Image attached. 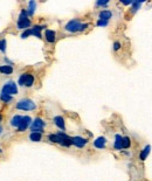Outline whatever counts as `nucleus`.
Listing matches in <instances>:
<instances>
[{
	"label": "nucleus",
	"mask_w": 152,
	"mask_h": 181,
	"mask_svg": "<svg viewBox=\"0 0 152 181\" xmlns=\"http://www.w3.org/2000/svg\"><path fill=\"white\" fill-rule=\"evenodd\" d=\"M21 120H22V116L17 115V116L12 117V119H11V125L13 127H17V129H18L19 125H20V123H21Z\"/></svg>",
	"instance_id": "nucleus-16"
},
{
	"label": "nucleus",
	"mask_w": 152,
	"mask_h": 181,
	"mask_svg": "<svg viewBox=\"0 0 152 181\" xmlns=\"http://www.w3.org/2000/svg\"><path fill=\"white\" fill-rule=\"evenodd\" d=\"M143 5V1H134V4H132V8H131V11H132V13H136L138 9L141 8V6Z\"/></svg>",
	"instance_id": "nucleus-22"
},
{
	"label": "nucleus",
	"mask_w": 152,
	"mask_h": 181,
	"mask_svg": "<svg viewBox=\"0 0 152 181\" xmlns=\"http://www.w3.org/2000/svg\"><path fill=\"white\" fill-rule=\"evenodd\" d=\"M35 8H36V2L35 1H29L28 2V11H27V14L28 15H33L35 13Z\"/></svg>",
	"instance_id": "nucleus-17"
},
{
	"label": "nucleus",
	"mask_w": 152,
	"mask_h": 181,
	"mask_svg": "<svg viewBox=\"0 0 152 181\" xmlns=\"http://www.w3.org/2000/svg\"><path fill=\"white\" fill-rule=\"evenodd\" d=\"M45 37L47 42L53 43V42H55V40H56V33H55L54 30H52V29H46Z\"/></svg>",
	"instance_id": "nucleus-10"
},
{
	"label": "nucleus",
	"mask_w": 152,
	"mask_h": 181,
	"mask_svg": "<svg viewBox=\"0 0 152 181\" xmlns=\"http://www.w3.org/2000/svg\"><path fill=\"white\" fill-rule=\"evenodd\" d=\"M121 48V43L119 42H115L114 43V50H118Z\"/></svg>",
	"instance_id": "nucleus-28"
},
{
	"label": "nucleus",
	"mask_w": 152,
	"mask_h": 181,
	"mask_svg": "<svg viewBox=\"0 0 152 181\" xmlns=\"http://www.w3.org/2000/svg\"><path fill=\"white\" fill-rule=\"evenodd\" d=\"M45 126H46V123L41 118H35V119L32 122V124H31V131H32V132H37V133H42Z\"/></svg>",
	"instance_id": "nucleus-6"
},
{
	"label": "nucleus",
	"mask_w": 152,
	"mask_h": 181,
	"mask_svg": "<svg viewBox=\"0 0 152 181\" xmlns=\"http://www.w3.org/2000/svg\"><path fill=\"white\" fill-rule=\"evenodd\" d=\"M0 72L1 74H4V75H11L12 72H13V68L11 67V65H1L0 67Z\"/></svg>",
	"instance_id": "nucleus-18"
},
{
	"label": "nucleus",
	"mask_w": 152,
	"mask_h": 181,
	"mask_svg": "<svg viewBox=\"0 0 152 181\" xmlns=\"http://www.w3.org/2000/svg\"><path fill=\"white\" fill-rule=\"evenodd\" d=\"M131 146V139L129 137H123L122 139V150L123 148H129Z\"/></svg>",
	"instance_id": "nucleus-20"
},
{
	"label": "nucleus",
	"mask_w": 152,
	"mask_h": 181,
	"mask_svg": "<svg viewBox=\"0 0 152 181\" xmlns=\"http://www.w3.org/2000/svg\"><path fill=\"white\" fill-rule=\"evenodd\" d=\"M0 100H2V102H5V103H8L12 100V96H9V95H6V94H0Z\"/></svg>",
	"instance_id": "nucleus-23"
},
{
	"label": "nucleus",
	"mask_w": 152,
	"mask_h": 181,
	"mask_svg": "<svg viewBox=\"0 0 152 181\" xmlns=\"http://www.w3.org/2000/svg\"><path fill=\"white\" fill-rule=\"evenodd\" d=\"M54 124L59 127L60 130L66 131V123H64L63 117H61V116H56V117H54Z\"/></svg>",
	"instance_id": "nucleus-11"
},
{
	"label": "nucleus",
	"mask_w": 152,
	"mask_h": 181,
	"mask_svg": "<svg viewBox=\"0 0 152 181\" xmlns=\"http://www.w3.org/2000/svg\"><path fill=\"white\" fill-rule=\"evenodd\" d=\"M5 50H6V40L2 39V40H0V52L5 53Z\"/></svg>",
	"instance_id": "nucleus-24"
},
{
	"label": "nucleus",
	"mask_w": 152,
	"mask_h": 181,
	"mask_svg": "<svg viewBox=\"0 0 152 181\" xmlns=\"http://www.w3.org/2000/svg\"><path fill=\"white\" fill-rule=\"evenodd\" d=\"M48 139L52 141V143H56V144H60V137L57 133H54V135H49Z\"/></svg>",
	"instance_id": "nucleus-21"
},
{
	"label": "nucleus",
	"mask_w": 152,
	"mask_h": 181,
	"mask_svg": "<svg viewBox=\"0 0 152 181\" xmlns=\"http://www.w3.org/2000/svg\"><path fill=\"white\" fill-rule=\"evenodd\" d=\"M19 29H28V27H31V20L27 18V11H21L20 17L18 19V24H17Z\"/></svg>",
	"instance_id": "nucleus-3"
},
{
	"label": "nucleus",
	"mask_w": 152,
	"mask_h": 181,
	"mask_svg": "<svg viewBox=\"0 0 152 181\" xmlns=\"http://www.w3.org/2000/svg\"><path fill=\"white\" fill-rule=\"evenodd\" d=\"M109 4L108 0H104V1H96V6H107Z\"/></svg>",
	"instance_id": "nucleus-27"
},
{
	"label": "nucleus",
	"mask_w": 152,
	"mask_h": 181,
	"mask_svg": "<svg viewBox=\"0 0 152 181\" xmlns=\"http://www.w3.org/2000/svg\"><path fill=\"white\" fill-rule=\"evenodd\" d=\"M122 139H123V137L121 135L115 136V141H114V148L115 150H122Z\"/></svg>",
	"instance_id": "nucleus-15"
},
{
	"label": "nucleus",
	"mask_w": 152,
	"mask_h": 181,
	"mask_svg": "<svg viewBox=\"0 0 152 181\" xmlns=\"http://www.w3.org/2000/svg\"><path fill=\"white\" fill-rule=\"evenodd\" d=\"M1 132H2V127L0 126V133H1Z\"/></svg>",
	"instance_id": "nucleus-30"
},
{
	"label": "nucleus",
	"mask_w": 152,
	"mask_h": 181,
	"mask_svg": "<svg viewBox=\"0 0 152 181\" xmlns=\"http://www.w3.org/2000/svg\"><path fill=\"white\" fill-rule=\"evenodd\" d=\"M1 92H2V94H6V95H9V96L17 95V94H18V87H17V84H15L14 82L8 81L2 85Z\"/></svg>",
	"instance_id": "nucleus-5"
},
{
	"label": "nucleus",
	"mask_w": 152,
	"mask_h": 181,
	"mask_svg": "<svg viewBox=\"0 0 152 181\" xmlns=\"http://www.w3.org/2000/svg\"><path fill=\"white\" fill-rule=\"evenodd\" d=\"M105 145H107V139L104 137H99L94 140V146L99 150H103L105 148Z\"/></svg>",
	"instance_id": "nucleus-9"
},
{
	"label": "nucleus",
	"mask_w": 152,
	"mask_h": 181,
	"mask_svg": "<svg viewBox=\"0 0 152 181\" xmlns=\"http://www.w3.org/2000/svg\"><path fill=\"white\" fill-rule=\"evenodd\" d=\"M87 143H88V140H87L86 138H83V137L76 136L72 138V145H74V146L77 147V148L84 147V146L87 145Z\"/></svg>",
	"instance_id": "nucleus-7"
},
{
	"label": "nucleus",
	"mask_w": 152,
	"mask_h": 181,
	"mask_svg": "<svg viewBox=\"0 0 152 181\" xmlns=\"http://www.w3.org/2000/svg\"><path fill=\"white\" fill-rule=\"evenodd\" d=\"M0 122H1V116H0Z\"/></svg>",
	"instance_id": "nucleus-32"
},
{
	"label": "nucleus",
	"mask_w": 152,
	"mask_h": 181,
	"mask_svg": "<svg viewBox=\"0 0 152 181\" xmlns=\"http://www.w3.org/2000/svg\"><path fill=\"white\" fill-rule=\"evenodd\" d=\"M121 2H122L123 5H132V4H134V1H131V0H128V1H124V0H122Z\"/></svg>",
	"instance_id": "nucleus-29"
},
{
	"label": "nucleus",
	"mask_w": 152,
	"mask_h": 181,
	"mask_svg": "<svg viewBox=\"0 0 152 181\" xmlns=\"http://www.w3.org/2000/svg\"><path fill=\"white\" fill-rule=\"evenodd\" d=\"M31 124H32V118L29 117V116H24V117H22V120H21V123H20V125H19L18 127V131L19 132L25 131Z\"/></svg>",
	"instance_id": "nucleus-8"
},
{
	"label": "nucleus",
	"mask_w": 152,
	"mask_h": 181,
	"mask_svg": "<svg viewBox=\"0 0 152 181\" xmlns=\"http://www.w3.org/2000/svg\"><path fill=\"white\" fill-rule=\"evenodd\" d=\"M17 109L18 110H24V111H32V110L36 109V104L32 100L24 98V100H20L17 103Z\"/></svg>",
	"instance_id": "nucleus-2"
},
{
	"label": "nucleus",
	"mask_w": 152,
	"mask_h": 181,
	"mask_svg": "<svg viewBox=\"0 0 152 181\" xmlns=\"http://www.w3.org/2000/svg\"><path fill=\"white\" fill-rule=\"evenodd\" d=\"M19 84L22 85V87H26V88H29L34 84V76L32 74H28V72H25L22 75H20L19 77Z\"/></svg>",
	"instance_id": "nucleus-4"
},
{
	"label": "nucleus",
	"mask_w": 152,
	"mask_h": 181,
	"mask_svg": "<svg viewBox=\"0 0 152 181\" xmlns=\"http://www.w3.org/2000/svg\"><path fill=\"white\" fill-rule=\"evenodd\" d=\"M1 152H2V151H1V148H0V153H1Z\"/></svg>",
	"instance_id": "nucleus-31"
},
{
	"label": "nucleus",
	"mask_w": 152,
	"mask_h": 181,
	"mask_svg": "<svg viewBox=\"0 0 152 181\" xmlns=\"http://www.w3.org/2000/svg\"><path fill=\"white\" fill-rule=\"evenodd\" d=\"M29 35H32V33H31V29H26V30H25V32L21 34V37H22V39H27V37H28Z\"/></svg>",
	"instance_id": "nucleus-26"
},
{
	"label": "nucleus",
	"mask_w": 152,
	"mask_h": 181,
	"mask_svg": "<svg viewBox=\"0 0 152 181\" xmlns=\"http://www.w3.org/2000/svg\"><path fill=\"white\" fill-rule=\"evenodd\" d=\"M88 24H82L79 19H73L70 21L67 22V25L64 26V29L69 33H76V32H82L86 28H88Z\"/></svg>",
	"instance_id": "nucleus-1"
},
{
	"label": "nucleus",
	"mask_w": 152,
	"mask_h": 181,
	"mask_svg": "<svg viewBox=\"0 0 152 181\" xmlns=\"http://www.w3.org/2000/svg\"><path fill=\"white\" fill-rule=\"evenodd\" d=\"M44 28H46V26H39V25L33 26V28H31V33H32V35L41 39V30H42Z\"/></svg>",
	"instance_id": "nucleus-14"
},
{
	"label": "nucleus",
	"mask_w": 152,
	"mask_h": 181,
	"mask_svg": "<svg viewBox=\"0 0 152 181\" xmlns=\"http://www.w3.org/2000/svg\"><path fill=\"white\" fill-rule=\"evenodd\" d=\"M97 26H99V27H105V26H108L109 25V21H104V20H99L97 21V24H96Z\"/></svg>",
	"instance_id": "nucleus-25"
},
{
	"label": "nucleus",
	"mask_w": 152,
	"mask_h": 181,
	"mask_svg": "<svg viewBox=\"0 0 152 181\" xmlns=\"http://www.w3.org/2000/svg\"><path fill=\"white\" fill-rule=\"evenodd\" d=\"M99 20H104V21H109V19L112 18V12L109 9H103L101 11L99 14Z\"/></svg>",
	"instance_id": "nucleus-12"
},
{
	"label": "nucleus",
	"mask_w": 152,
	"mask_h": 181,
	"mask_svg": "<svg viewBox=\"0 0 152 181\" xmlns=\"http://www.w3.org/2000/svg\"><path fill=\"white\" fill-rule=\"evenodd\" d=\"M150 152H151V145H146L143 150H142L141 154H139V159H141L142 161H144V160H145V159L149 157Z\"/></svg>",
	"instance_id": "nucleus-13"
},
{
	"label": "nucleus",
	"mask_w": 152,
	"mask_h": 181,
	"mask_svg": "<svg viewBox=\"0 0 152 181\" xmlns=\"http://www.w3.org/2000/svg\"><path fill=\"white\" fill-rule=\"evenodd\" d=\"M29 139L32 141H40L42 139V133H37V132H32L29 135Z\"/></svg>",
	"instance_id": "nucleus-19"
}]
</instances>
